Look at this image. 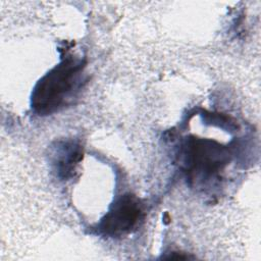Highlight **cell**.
<instances>
[{"label": "cell", "mask_w": 261, "mask_h": 261, "mask_svg": "<svg viewBox=\"0 0 261 261\" xmlns=\"http://www.w3.org/2000/svg\"><path fill=\"white\" fill-rule=\"evenodd\" d=\"M83 66L81 60L67 57L44 75L32 95L34 110L39 114H49L57 110L72 91Z\"/></svg>", "instance_id": "cell-1"}, {"label": "cell", "mask_w": 261, "mask_h": 261, "mask_svg": "<svg viewBox=\"0 0 261 261\" xmlns=\"http://www.w3.org/2000/svg\"><path fill=\"white\" fill-rule=\"evenodd\" d=\"M182 163L188 177L197 182L214 179L229 161L225 147L207 139H189L182 147Z\"/></svg>", "instance_id": "cell-2"}, {"label": "cell", "mask_w": 261, "mask_h": 261, "mask_svg": "<svg viewBox=\"0 0 261 261\" xmlns=\"http://www.w3.org/2000/svg\"><path fill=\"white\" fill-rule=\"evenodd\" d=\"M143 208L140 200L134 195L120 197L102 218L100 229L108 236L116 237L130 231L141 220Z\"/></svg>", "instance_id": "cell-3"}, {"label": "cell", "mask_w": 261, "mask_h": 261, "mask_svg": "<svg viewBox=\"0 0 261 261\" xmlns=\"http://www.w3.org/2000/svg\"><path fill=\"white\" fill-rule=\"evenodd\" d=\"M82 152L79 146L65 145L58 152V157L56 159L57 172L61 178H67L71 175V172L74 170L75 164L81 160Z\"/></svg>", "instance_id": "cell-4"}]
</instances>
